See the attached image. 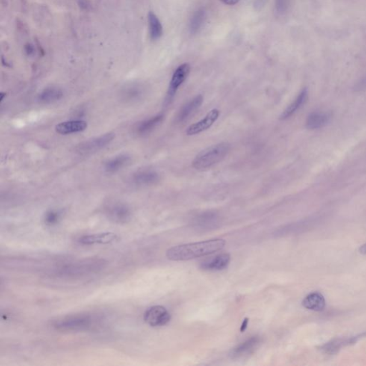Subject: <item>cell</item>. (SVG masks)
<instances>
[{"label":"cell","mask_w":366,"mask_h":366,"mask_svg":"<svg viewBox=\"0 0 366 366\" xmlns=\"http://www.w3.org/2000/svg\"><path fill=\"white\" fill-rule=\"evenodd\" d=\"M226 242L222 239L188 243L167 250L166 256L172 261H184L210 255L224 249Z\"/></svg>","instance_id":"6da1fadb"},{"label":"cell","mask_w":366,"mask_h":366,"mask_svg":"<svg viewBox=\"0 0 366 366\" xmlns=\"http://www.w3.org/2000/svg\"><path fill=\"white\" fill-rule=\"evenodd\" d=\"M231 145L228 143H221L213 145L201 151L193 162V166L196 170L210 168L219 162L222 161L228 155Z\"/></svg>","instance_id":"7a4b0ae2"},{"label":"cell","mask_w":366,"mask_h":366,"mask_svg":"<svg viewBox=\"0 0 366 366\" xmlns=\"http://www.w3.org/2000/svg\"><path fill=\"white\" fill-rule=\"evenodd\" d=\"M94 322L95 320L89 315H79L59 320L55 327L60 331H83L91 327Z\"/></svg>","instance_id":"3957f363"},{"label":"cell","mask_w":366,"mask_h":366,"mask_svg":"<svg viewBox=\"0 0 366 366\" xmlns=\"http://www.w3.org/2000/svg\"><path fill=\"white\" fill-rule=\"evenodd\" d=\"M144 320L151 327H160L169 323L170 314L165 307L155 305L145 311Z\"/></svg>","instance_id":"277c9868"},{"label":"cell","mask_w":366,"mask_h":366,"mask_svg":"<svg viewBox=\"0 0 366 366\" xmlns=\"http://www.w3.org/2000/svg\"><path fill=\"white\" fill-rule=\"evenodd\" d=\"M115 134L113 133H107V134H102L100 137H95L92 140H87L81 143L77 147V152L82 155H87V154H91L92 152L99 151L102 148L107 147V145H110V143L114 140Z\"/></svg>","instance_id":"5b68a950"},{"label":"cell","mask_w":366,"mask_h":366,"mask_svg":"<svg viewBox=\"0 0 366 366\" xmlns=\"http://www.w3.org/2000/svg\"><path fill=\"white\" fill-rule=\"evenodd\" d=\"M366 336V332H364L362 333L355 335V336L335 338V339L331 340V341L323 345L320 348V350L323 353L328 354V355H334V354L338 353L342 348L355 344L358 340Z\"/></svg>","instance_id":"8992f818"},{"label":"cell","mask_w":366,"mask_h":366,"mask_svg":"<svg viewBox=\"0 0 366 366\" xmlns=\"http://www.w3.org/2000/svg\"><path fill=\"white\" fill-rule=\"evenodd\" d=\"M190 72V66L188 63H184L177 68L174 72L169 86L168 92L167 94V102H170L173 99L179 87L185 81Z\"/></svg>","instance_id":"52a82bcc"},{"label":"cell","mask_w":366,"mask_h":366,"mask_svg":"<svg viewBox=\"0 0 366 366\" xmlns=\"http://www.w3.org/2000/svg\"><path fill=\"white\" fill-rule=\"evenodd\" d=\"M220 116V111L217 109H213L207 114L203 119L190 125L186 131L187 135H195L209 129Z\"/></svg>","instance_id":"ba28073f"},{"label":"cell","mask_w":366,"mask_h":366,"mask_svg":"<svg viewBox=\"0 0 366 366\" xmlns=\"http://www.w3.org/2000/svg\"><path fill=\"white\" fill-rule=\"evenodd\" d=\"M109 218L117 223H125L131 220L132 213L128 205L122 203H116L107 210Z\"/></svg>","instance_id":"9c48e42d"},{"label":"cell","mask_w":366,"mask_h":366,"mask_svg":"<svg viewBox=\"0 0 366 366\" xmlns=\"http://www.w3.org/2000/svg\"><path fill=\"white\" fill-rule=\"evenodd\" d=\"M160 180L158 173L153 170H142L136 172L131 178L132 183L139 187L156 184Z\"/></svg>","instance_id":"30bf717a"},{"label":"cell","mask_w":366,"mask_h":366,"mask_svg":"<svg viewBox=\"0 0 366 366\" xmlns=\"http://www.w3.org/2000/svg\"><path fill=\"white\" fill-rule=\"evenodd\" d=\"M203 102V97L201 95H197L191 100L187 102L185 105H183L182 108L178 112L177 116L176 121L178 122H183L193 116L197 110H198Z\"/></svg>","instance_id":"8fae6325"},{"label":"cell","mask_w":366,"mask_h":366,"mask_svg":"<svg viewBox=\"0 0 366 366\" xmlns=\"http://www.w3.org/2000/svg\"><path fill=\"white\" fill-rule=\"evenodd\" d=\"M332 115L328 112H313L308 116L305 126L308 130H316L326 126L331 121Z\"/></svg>","instance_id":"7c38bea8"},{"label":"cell","mask_w":366,"mask_h":366,"mask_svg":"<svg viewBox=\"0 0 366 366\" xmlns=\"http://www.w3.org/2000/svg\"><path fill=\"white\" fill-rule=\"evenodd\" d=\"M231 261V255L222 253L202 262L200 267L205 270H222L226 268Z\"/></svg>","instance_id":"4fadbf2b"},{"label":"cell","mask_w":366,"mask_h":366,"mask_svg":"<svg viewBox=\"0 0 366 366\" xmlns=\"http://www.w3.org/2000/svg\"><path fill=\"white\" fill-rule=\"evenodd\" d=\"M117 235L113 233H102L93 235H84L79 239L82 245L91 246L95 244H108L117 240Z\"/></svg>","instance_id":"5bb4252c"},{"label":"cell","mask_w":366,"mask_h":366,"mask_svg":"<svg viewBox=\"0 0 366 366\" xmlns=\"http://www.w3.org/2000/svg\"><path fill=\"white\" fill-rule=\"evenodd\" d=\"M87 128V122L81 119L78 120L66 121L60 122L56 125L55 131L58 134H69L73 133H81Z\"/></svg>","instance_id":"9a60e30c"},{"label":"cell","mask_w":366,"mask_h":366,"mask_svg":"<svg viewBox=\"0 0 366 366\" xmlns=\"http://www.w3.org/2000/svg\"><path fill=\"white\" fill-rule=\"evenodd\" d=\"M302 305L306 309L313 311H322L326 308V301L323 294L319 292L308 294L302 301Z\"/></svg>","instance_id":"2e32d148"},{"label":"cell","mask_w":366,"mask_h":366,"mask_svg":"<svg viewBox=\"0 0 366 366\" xmlns=\"http://www.w3.org/2000/svg\"><path fill=\"white\" fill-rule=\"evenodd\" d=\"M145 90L140 85H131L124 89L120 93V98L127 103H134L143 99Z\"/></svg>","instance_id":"e0dca14e"},{"label":"cell","mask_w":366,"mask_h":366,"mask_svg":"<svg viewBox=\"0 0 366 366\" xmlns=\"http://www.w3.org/2000/svg\"><path fill=\"white\" fill-rule=\"evenodd\" d=\"M308 89L304 88L301 90L299 96L296 98V99L293 101V103L290 104V105L285 109V111L282 113L281 116V119H286L288 118L291 117L292 116L295 114L300 107L305 105V102L308 100Z\"/></svg>","instance_id":"ac0fdd59"},{"label":"cell","mask_w":366,"mask_h":366,"mask_svg":"<svg viewBox=\"0 0 366 366\" xmlns=\"http://www.w3.org/2000/svg\"><path fill=\"white\" fill-rule=\"evenodd\" d=\"M163 119H164V116L163 114H160L150 119L142 121L136 127V133L139 135L150 134L163 122Z\"/></svg>","instance_id":"d6986e66"},{"label":"cell","mask_w":366,"mask_h":366,"mask_svg":"<svg viewBox=\"0 0 366 366\" xmlns=\"http://www.w3.org/2000/svg\"><path fill=\"white\" fill-rule=\"evenodd\" d=\"M259 343L260 338L258 337H252L250 339L248 340L247 341L241 343L235 348L231 351V356L233 358H240V357H243V355L251 353L258 347Z\"/></svg>","instance_id":"ffe728a7"},{"label":"cell","mask_w":366,"mask_h":366,"mask_svg":"<svg viewBox=\"0 0 366 366\" xmlns=\"http://www.w3.org/2000/svg\"><path fill=\"white\" fill-rule=\"evenodd\" d=\"M131 156L126 154L117 155L106 162L105 169L109 173H114L126 167L131 163Z\"/></svg>","instance_id":"44dd1931"},{"label":"cell","mask_w":366,"mask_h":366,"mask_svg":"<svg viewBox=\"0 0 366 366\" xmlns=\"http://www.w3.org/2000/svg\"><path fill=\"white\" fill-rule=\"evenodd\" d=\"M63 98V92L57 87H48L45 89L39 95V100L44 103H52L57 102Z\"/></svg>","instance_id":"7402d4cb"},{"label":"cell","mask_w":366,"mask_h":366,"mask_svg":"<svg viewBox=\"0 0 366 366\" xmlns=\"http://www.w3.org/2000/svg\"><path fill=\"white\" fill-rule=\"evenodd\" d=\"M150 34L151 39L157 40L163 35V26L156 15L152 12L148 14Z\"/></svg>","instance_id":"603a6c76"},{"label":"cell","mask_w":366,"mask_h":366,"mask_svg":"<svg viewBox=\"0 0 366 366\" xmlns=\"http://www.w3.org/2000/svg\"><path fill=\"white\" fill-rule=\"evenodd\" d=\"M205 19V12L203 10H199L194 13L190 22V31L191 34H196L199 31L203 25Z\"/></svg>","instance_id":"cb8c5ba5"},{"label":"cell","mask_w":366,"mask_h":366,"mask_svg":"<svg viewBox=\"0 0 366 366\" xmlns=\"http://www.w3.org/2000/svg\"><path fill=\"white\" fill-rule=\"evenodd\" d=\"M61 213L57 210H50L45 215V222L47 225H54L60 221Z\"/></svg>","instance_id":"d4e9b609"},{"label":"cell","mask_w":366,"mask_h":366,"mask_svg":"<svg viewBox=\"0 0 366 366\" xmlns=\"http://www.w3.org/2000/svg\"><path fill=\"white\" fill-rule=\"evenodd\" d=\"M290 0H275V9L277 13L283 14L288 10Z\"/></svg>","instance_id":"484cf974"},{"label":"cell","mask_w":366,"mask_h":366,"mask_svg":"<svg viewBox=\"0 0 366 366\" xmlns=\"http://www.w3.org/2000/svg\"><path fill=\"white\" fill-rule=\"evenodd\" d=\"M222 3L228 5H234L240 1V0H220Z\"/></svg>","instance_id":"4316f807"},{"label":"cell","mask_w":366,"mask_h":366,"mask_svg":"<svg viewBox=\"0 0 366 366\" xmlns=\"http://www.w3.org/2000/svg\"><path fill=\"white\" fill-rule=\"evenodd\" d=\"M248 323H249V318H245V320H243V324H242L241 328H240V331L241 332H244L245 330L247 328Z\"/></svg>","instance_id":"83f0119b"},{"label":"cell","mask_w":366,"mask_h":366,"mask_svg":"<svg viewBox=\"0 0 366 366\" xmlns=\"http://www.w3.org/2000/svg\"><path fill=\"white\" fill-rule=\"evenodd\" d=\"M359 252L362 255H366V243L361 246L359 249Z\"/></svg>","instance_id":"f1b7e54d"}]
</instances>
